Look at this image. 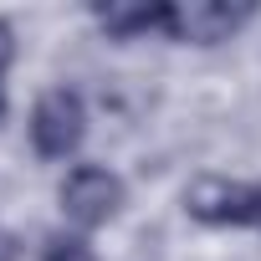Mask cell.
Masks as SVG:
<instances>
[{
	"label": "cell",
	"mask_w": 261,
	"mask_h": 261,
	"mask_svg": "<svg viewBox=\"0 0 261 261\" xmlns=\"http://www.w3.org/2000/svg\"><path fill=\"white\" fill-rule=\"evenodd\" d=\"M87 139V102L77 87H51L31 108V149L41 159H72Z\"/></svg>",
	"instance_id": "cell-1"
},
{
	"label": "cell",
	"mask_w": 261,
	"mask_h": 261,
	"mask_svg": "<svg viewBox=\"0 0 261 261\" xmlns=\"http://www.w3.org/2000/svg\"><path fill=\"white\" fill-rule=\"evenodd\" d=\"M21 256V246H16V236H6V230H0V261H16Z\"/></svg>",
	"instance_id": "cell-8"
},
{
	"label": "cell",
	"mask_w": 261,
	"mask_h": 261,
	"mask_svg": "<svg viewBox=\"0 0 261 261\" xmlns=\"http://www.w3.org/2000/svg\"><path fill=\"white\" fill-rule=\"evenodd\" d=\"M256 225H261V190H256Z\"/></svg>",
	"instance_id": "cell-9"
},
{
	"label": "cell",
	"mask_w": 261,
	"mask_h": 261,
	"mask_svg": "<svg viewBox=\"0 0 261 261\" xmlns=\"http://www.w3.org/2000/svg\"><path fill=\"white\" fill-rule=\"evenodd\" d=\"M41 261H97V256H92V246L82 236H51Z\"/></svg>",
	"instance_id": "cell-6"
},
{
	"label": "cell",
	"mask_w": 261,
	"mask_h": 261,
	"mask_svg": "<svg viewBox=\"0 0 261 261\" xmlns=\"http://www.w3.org/2000/svg\"><path fill=\"white\" fill-rule=\"evenodd\" d=\"M251 16H256L251 0H179V6H169L164 36L169 41H190V46H220Z\"/></svg>",
	"instance_id": "cell-3"
},
{
	"label": "cell",
	"mask_w": 261,
	"mask_h": 261,
	"mask_svg": "<svg viewBox=\"0 0 261 261\" xmlns=\"http://www.w3.org/2000/svg\"><path fill=\"white\" fill-rule=\"evenodd\" d=\"M11 57H16V31H11V21H0V72L11 67Z\"/></svg>",
	"instance_id": "cell-7"
},
{
	"label": "cell",
	"mask_w": 261,
	"mask_h": 261,
	"mask_svg": "<svg viewBox=\"0 0 261 261\" xmlns=\"http://www.w3.org/2000/svg\"><path fill=\"white\" fill-rule=\"evenodd\" d=\"M185 210L200 225H251L256 220V190L220 179V174H205L185 190Z\"/></svg>",
	"instance_id": "cell-4"
},
{
	"label": "cell",
	"mask_w": 261,
	"mask_h": 261,
	"mask_svg": "<svg viewBox=\"0 0 261 261\" xmlns=\"http://www.w3.org/2000/svg\"><path fill=\"white\" fill-rule=\"evenodd\" d=\"M92 21L113 36V41H134V36H149V31H164L169 26V6H92Z\"/></svg>",
	"instance_id": "cell-5"
},
{
	"label": "cell",
	"mask_w": 261,
	"mask_h": 261,
	"mask_svg": "<svg viewBox=\"0 0 261 261\" xmlns=\"http://www.w3.org/2000/svg\"><path fill=\"white\" fill-rule=\"evenodd\" d=\"M0 118H6V92H0Z\"/></svg>",
	"instance_id": "cell-10"
},
{
	"label": "cell",
	"mask_w": 261,
	"mask_h": 261,
	"mask_svg": "<svg viewBox=\"0 0 261 261\" xmlns=\"http://www.w3.org/2000/svg\"><path fill=\"white\" fill-rule=\"evenodd\" d=\"M123 200H128V185H123L113 169H102V164H77V169L57 185V205H62V215H67L77 230L108 225V220L123 210Z\"/></svg>",
	"instance_id": "cell-2"
}]
</instances>
